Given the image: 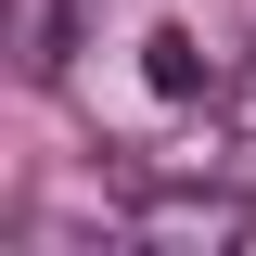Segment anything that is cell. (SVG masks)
Here are the masks:
<instances>
[{
	"mask_svg": "<svg viewBox=\"0 0 256 256\" xmlns=\"http://www.w3.org/2000/svg\"><path fill=\"white\" fill-rule=\"evenodd\" d=\"M218 102H230V141H256V64H244V77H230Z\"/></svg>",
	"mask_w": 256,
	"mask_h": 256,
	"instance_id": "cell-3",
	"label": "cell"
},
{
	"mask_svg": "<svg viewBox=\"0 0 256 256\" xmlns=\"http://www.w3.org/2000/svg\"><path fill=\"white\" fill-rule=\"evenodd\" d=\"M141 77H154V102H205V90H230L218 52H205L192 26H154V38H141Z\"/></svg>",
	"mask_w": 256,
	"mask_h": 256,
	"instance_id": "cell-2",
	"label": "cell"
},
{
	"mask_svg": "<svg viewBox=\"0 0 256 256\" xmlns=\"http://www.w3.org/2000/svg\"><path fill=\"white\" fill-rule=\"evenodd\" d=\"M128 244H154V256H244L256 244V205L218 192V180H154L128 205Z\"/></svg>",
	"mask_w": 256,
	"mask_h": 256,
	"instance_id": "cell-1",
	"label": "cell"
}]
</instances>
